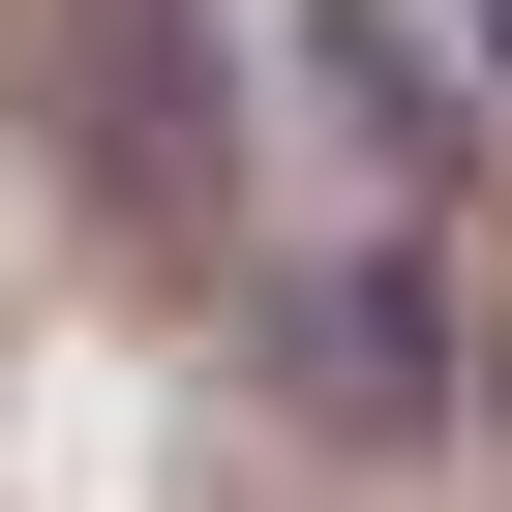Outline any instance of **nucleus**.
I'll return each mask as SVG.
<instances>
[{
  "label": "nucleus",
  "instance_id": "f257e3e1",
  "mask_svg": "<svg viewBox=\"0 0 512 512\" xmlns=\"http://www.w3.org/2000/svg\"><path fill=\"white\" fill-rule=\"evenodd\" d=\"M61 151L121 181V241H211V31L181 0H61Z\"/></svg>",
  "mask_w": 512,
  "mask_h": 512
}]
</instances>
